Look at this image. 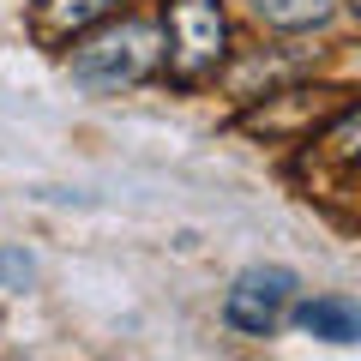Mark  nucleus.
Wrapping results in <instances>:
<instances>
[{"mask_svg": "<svg viewBox=\"0 0 361 361\" xmlns=\"http://www.w3.org/2000/svg\"><path fill=\"white\" fill-rule=\"evenodd\" d=\"M355 163H361V115H355V103H343L325 133H307L301 139L295 175L307 187V199H319L337 217H349L355 211Z\"/></svg>", "mask_w": 361, "mask_h": 361, "instance_id": "f257e3e1", "label": "nucleus"}, {"mask_svg": "<svg viewBox=\"0 0 361 361\" xmlns=\"http://www.w3.org/2000/svg\"><path fill=\"white\" fill-rule=\"evenodd\" d=\"M157 61H163V42H157V25H145V18H121L97 37L73 42V78L85 90L139 85V78L157 73Z\"/></svg>", "mask_w": 361, "mask_h": 361, "instance_id": "f03ea898", "label": "nucleus"}, {"mask_svg": "<svg viewBox=\"0 0 361 361\" xmlns=\"http://www.w3.org/2000/svg\"><path fill=\"white\" fill-rule=\"evenodd\" d=\"M169 78L205 85L229 61V18L217 0H169Z\"/></svg>", "mask_w": 361, "mask_h": 361, "instance_id": "7ed1b4c3", "label": "nucleus"}, {"mask_svg": "<svg viewBox=\"0 0 361 361\" xmlns=\"http://www.w3.org/2000/svg\"><path fill=\"white\" fill-rule=\"evenodd\" d=\"M343 103H349V90H271L259 109L241 115V133H259V139H277V145H301Z\"/></svg>", "mask_w": 361, "mask_h": 361, "instance_id": "20e7f679", "label": "nucleus"}, {"mask_svg": "<svg viewBox=\"0 0 361 361\" xmlns=\"http://www.w3.org/2000/svg\"><path fill=\"white\" fill-rule=\"evenodd\" d=\"M289 295H295V271H283V265L241 271L235 289H229V301H223V319L241 337H271L277 319H283V307H289Z\"/></svg>", "mask_w": 361, "mask_h": 361, "instance_id": "39448f33", "label": "nucleus"}, {"mask_svg": "<svg viewBox=\"0 0 361 361\" xmlns=\"http://www.w3.org/2000/svg\"><path fill=\"white\" fill-rule=\"evenodd\" d=\"M109 6H115V0H37L30 30H37V42H73V37H85V30L97 25Z\"/></svg>", "mask_w": 361, "mask_h": 361, "instance_id": "423d86ee", "label": "nucleus"}, {"mask_svg": "<svg viewBox=\"0 0 361 361\" xmlns=\"http://www.w3.org/2000/svg\"><path fill=\"white\" fill-rule=\"evenodd\" d=\"M295 325L307 337H325V343H355L361 337V313L349 307V301H337V295H319V301H301V313H295Z\"/></svg>", "mask_w": 361, "mask_h": 361, "instance_id": "0eeeda50", "label": "nucleus"}, {"mask_svg": "<svg viewBox=\"0 0 361 361\" xmlns=\"http://www.w3.org/2000/svg\"><path fill=\"white\" fill-rule=\"evenodd\" d=\"M253 13L271 30H319L337 13V0H253Z\"/></svg>", "mask_w": 361, "mask_h": 361, "instance_id": "6e6552de", "label": "nucleus"}, {"mask_svg": "<svg viewBox=\"0 0 361 361\" xmlns=\"http://www.w3.org/2000/svg\"><path fill=\"white\" fill-rule=\"evenodd\" d=\"M30 277H37V265L25 247H0V289H25Z\"/></svg>", "mask_w": 361, "mask_h": 361, "instance_id": "1a4fd4ad", "label": "nucleus"}]
</instances>
